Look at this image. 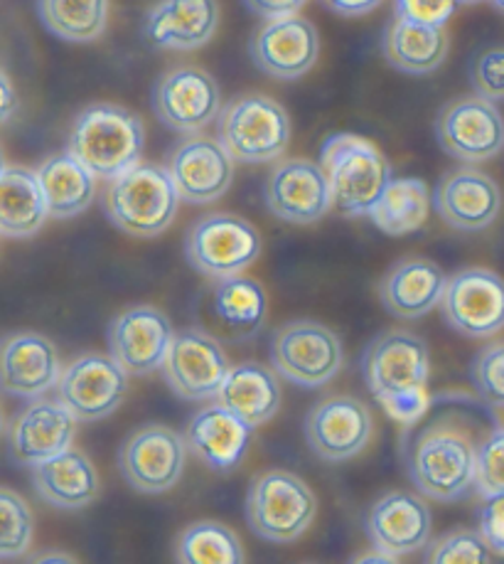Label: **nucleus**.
Segmentation results:
<instances>
[{
    "label": "nucleus",
    "mask_w": 504,
    "mask_h": 564,
    "mask_svg": "<svg viewBox=\"0 0 504 564\" xmlns=\"http://www.w3.org/2000/svg\"><path fill=\"white\" fill-rule=\"evenodd\" d=\"M217 402L256 430L276 416L281 406V384L266 365L241 362L229 368L222 388L217 392Z\"/></svg>",
    "instance_id": "nucleus-29"
},
{
    "label": "nucleus",
    "mask_w": 504,
    "mask_h": 564,
    "mask_svg": "<svg viewBox=\"0 0 504 564\" xmlns=\"http://www.w3.org/2000/svg\"><path fill=\"white\" fill-rule=\"evenodd\" d=\"M382 50L386 62L394 69L421 77L443 65L450 50V40L446 28L394 18V23L384 33Z\"/></svg>",
    "instance_id": "nucleus-30"
},
{
    "label": "nucleus",
    "mask_w": 504,
    "mask_h": 564,
    "mask_svg": "<svg viewBox=\"0 0 504 564\" xmlns=\"http://www.w3.org/2000/svg\"><path fill=\"white\" fill-rule=\"evenodd\" d=\"M212 308L229 338L246 340L256 336L266 321V294L259 281L249 276H229L215 286Z\"/></svg>",
    "instance_id": "nucleus-33"
},
{
    "label": "nucleus",
    "mask_w": 504,
    "mask_h": 564,
    "mask_svg": "<svg viewBox=\"0 0 504 564\" xmlns=\"http://www.w3.org/2000/svg\"><path fill=\"white\" fill-rule=\"evenodd\" d=\"M187 442L175 430L149 424L125 438L119 452V468L139 494H165L183 476Z\"/></svg>",
    "instance_id": "nucleus-11"
},
{
    "label": "nucleus",
    "mask_w": 504,
    "mask_h": 564,
    "mask_svg": "<svg viewBox=\"0 0 504 564\" xmlns=\"http://www.w3.org/2000/svg\"><path fill=\"white\" fill-rule=\"evenodd\" d=\"M42 25L65 43H94L109 23V0H37Z\"/></svg>",
    "instance_id": "nucleus-35"
},
{
    "label": "nucleus",
    "mask_w": 504,
    "mask_h": 564,
    "mask_svg": "<svg viewBox=\"0 0 504 564\" xmlns=\"http://www.w3.org/2000/svg\"><path fill=\"white\" fill-rule=\"evenodd\" d=\"M6 430V420H3V410H0V434Z\"/></svg>",
    "instance_id": "nucleus-49"
},
{
    "label": "nucleus",
    "mask_w": 504,
    "mask_h": 564,
    "mask_svg": "<svg viewBox=\"0 0 504 564\" xmlns=\"http://www.w3.org/2000/svg\"><path fill=\"white\" fill-rule=\"evenodd\" d=\"M372 412L357 397H330L306 416V438L315 456L338 464L360 456L372 438Z\"/></svg>",
    "instance_id": "nucleus-15"
},
{
    "label": "nucleus",
    "mask_w": 504,
    "mask_h": 564,
    "mask_svg": "<svg viewBox=\"0 0 504 564\" xmlns=\"http://www.w3.org/2000/svg\"><path fill=\"white\" fill-rule=\"evenodd\" d=\"M470 375L482 400L504 406V343L482 350L472 362Z\"/></svg>",
    "instance_id": "nucleus-40"
},
{
    "label": "nucleus",
    "mask_w": 504,
    "mask_h": 564,
    "mask_svg": "<svg viewBox=\"0 0 504 564\" xmlns=\"http://www.w3.org/2000/svg\"><path fill=\"white\" fill-rule=\"evenodd\" d=\"M6 173V159H3V151H0V175Z\"/></svg>",
    "instance_id": "nucleus-48"
},
{
    "label": "nucleus",
    "mask_w": 504,
    "mask_h": 564,
    "mask_svg": "<svg viewBox=\"0 0 504 564\" xmlns=\"http://www.w3.org/2000/svg\"><path fill=\"white\" fill-rule=\"evenodd\" d=\"M478 446L458 414H438L414 434L406 448L408 476L426 498L453 503L475 488Z\"/></svg>",
    "instance_id": "nucleus-1"
},
{
    "label": "nucleus",
    "mask_w": 504,
    "mask_h": 564,
    "mask_svg": "<svg viewBox=\"0 0 504 564\" xmlns=\"http://www.w3.org/2000/svg\"><path fill=\"white\" fill-rule=\"evenodd\" d=\"M143 145L141 117L117 104H91L75 119L69 133V153L103 181H113L139 165Z\"/></svg>",
    "instance_id": "nucleus-3"
},
{
    "label": "nucleus",
    "mask_w": 504,
    "mask_h": 564,
    "mask_svg": "<svg viewBox=\"0 0 504 564\" xmlns=\"http://www.w3.org/2000/svg\"><path fill=\"white\" fill-rule=\"evenodd\" d=\"M460 0H394V18L412 20V23L446 28L456 15Z\"/></svg>",
    "instance_id": "nucleus-42"
},
{
    "label": "nucleus",
    "mask_w": 504,
    "mask_h": 564,
    "mask_svg": "<svg viewBox=\"0 0 504 564\" xmlns=\"http://www.w3.org/2000/svg\"><path fill=\"white\" fill-rule=\"evenodd\" d=\"M180 193L173 175L161 165H133L113 177L103 207L111 225L131 237H157L175 223Z\"/></svg>",
    "instance_id": "nucleus-5"
},
{
    "label": "nucleus",
    "mask_w": 504,
    "mask_h": 564,
    "mask_svg": "<svg viewBox=\"0 0 504 564\" xmlns=\"http://www.w3.org/2000/svg\"><path fill=\"white\" fill-rule=\"evenodd\" d=\"M492 550L482 538V532L475 530H456L450 535L440 538L438 542L428 547L426 562L434 564H478V562H490Z\"/></svg>",
    "instance_id": "nucleus-38"
},
{
    "label": "nucleus",
    "mask_w": 504,
    "mask_h": 564,
    "mask_svg": "<svg viewBox=\"0 0 504 564\" xmlns=\"http://www.w3.org/2000/svg\"><path fill=\"white\" fill-rule=\"evenodd\" d=\"M271 360L288 382L322 388L340 372L344 352L338 333L315 321H291L273 333Z\"/></svg>",
    "instance_id": "nucleus-9"
},
{
    "label": "nucleus",
    "mask_w": 504,
    "mask_h": 564,
    "mask_svg": "<svg viewBox=\"0 0 504 564\" xmlns=\"http://www.w3.org/2000/svg\"><path fill=\"white\" fill-rule=\"evenodd\" d=\"M50 217L37 173L6 169L0 175V235L33 237Z\"/></svg>",
    "instance_id": "nucleus-32"
},
{
    "label": "nucleus",
    "mask_w": 504,
    "mask_h": 564,
    "mask_svg": "<svg viewBox=\"0 0 504 564\" xmlns=\"http://www.w3.org/2000/svg\"><path fill=\"white\" fill-rule=\"evenodd\" d=\"M251 13L266 20L296 15L298 10L308 3V0H244Z\"/></svg>",
    "instance_id": "nucleus-44"
},
{
    "label": "nucleus",
    "mask_w": 504,
    "mask_h": 564,
    "mask_svg": "<svg viewBox=\"0 0 504 564\" xmlns=\"http://www.w3.org/2000/svg\"><path fill=\"white\" fill-rule=\"evenodd\" d=\"M362 375L366 388L398 422L421 416L430 378L428 346L412 330H386L364 350Z\"/></svg>",
    "instance_id": "nucleus-2"
},
{
    "label": "nucleus",
    "mask_w": 504,
    "mask_h": 564,
    "mask_svg": "<svg viewBox=\"0 0 504 564\" xmlns=\"http://www.w3.org/2000/svg\"><path fill=\"white\" fill-rule=\"evenodd\" d=\"M15 111H18V94L13 89V82H10L6 72L0 69V127L13 119Z\"/></svg>",
    "instance_id": "nucleus-46"
},
{
    "label": "nucleus",
    "mask_w": 504,
    "mask_h": 564,
    "mask_svg": "<svg viewBox=\"0 0 504 564\" xmlns=\"http://www.w3.org/2000/svg\"><path fill=\"white\" fill-rule=\"evenodd\" d=\"M153 109L167 129L197 133L219 117V87L205 69L177 67L157 82Z\"/></svg>",
    "instance_id": "nucleus-18"
},
{
    "label": "nucleus",
    "mask_w": 504,
    "mask_h": 564,
    "mask_svg": "<svg viewBox=\"0 0 504 564\" xmlns=\"http://www.w3.org/2000/svg\"><path fill=\"white\" fill-rule=\"evenodd\" d=\"M167 171L180 193V200L190 205H209L222 197L234 183V159L219 139L190 135L173 151Z\"/></svg>",
    "instance_id": "nucleus-17"
},
{
    "label": "nucleus",
    "mask_w": 504,
    "mask_h": 564,
    "mask_svg": "<svg viewBox=\"0 0 504 564\" xmlns=\"http://www.w3.org/2000/svg\"><path fill=\"white\" fill-rule=\"evenodd\" d=\"M480 532L490 550L504 557V494L485 498L480 510Z\"/></svg>",
    "instance_id": "nucleus-43"
},
{
    "label": "nucleus",
    "mask_w": 504,
    "mask_h": 564,
    "mask_svg": "<svg viewBox=\"0 0 504 564\" xmlns=\"http://www.w3.org/2000/svg\"><path fill=\"white\" fill-rule=\"evenodd\" d=\"M173 338L175 328L171 318L155 306L125 308L109 326V350L131 375L161 370Z\"/></svg>",
    "instance_id": "nucleus-16"
},
{
    "label": "nucleus",
    "mask_w": 504,
    "mask_h": 564,
    "mask_svg": "<svg viewBox=\"0 0 504 564\" xmlns=\"http://www.w3.org/2000/svg\"><path fill=\"white\" fill-rule=\"evenodd\" d=\"M332 195V207L348 217L370 215L386 185L394 181L392 165L372 141L357 133H335L320 149Z\"/></svg>",
    "instance_id": "nucleus-4"
},
{
    "label": "nucleus",
    "mask_w": 504,
    "mask_h": 564,
    "mask_svg": "<svg viewBox=\"0 0 504 564\" xmlns=\"http://www.w3.org/2000/svg\"><path fill=\"white\" fill-rule=\"evenodd\" d=\"M35 520L23 496L0 488V560L23 557L33 545Z\"/></svg>",
    "instance_id": "nucleus-37"
},
{
    "label": "nucleus",
    "mask_w": 504,
    "mask_h": 564,
    "mask_svg": "<svg viewBox=\"0 0 504 564\" xmlns=\"http://www.w3.org/2000/svg\"><path fill=\"white\" fill-rule=\"evenodd\" d=\"M271 215L291 225H313L330 213L332 195L318 163L291 159L278 163L266 181Z\"/></svg>",
    "instance_id": "nucleus-20"
},
{
    "label": "nucleus",
    "mask_w": 504,
    "mask_h": 564,
    "mask_svg": "<svg viewBox=\"0 0 504 564\" xmlns=\"http://www.w3.org/2000/svg\"><path fill=\"white\" fill-rule=\"evenodd\" d=\"M434 207L448 227L460 232H480L497 219L502 193L487 173L460 169L440 177L434 191Z\"/></svg>",
    "instance_id": "nucleus-23"
},
{
    "label": "nucleus",
    "mask_w": 504,
    "mask_h": 564,
    "mask_svg": "<svg viewBox=\"0 0 504 564\" xmlns=\"http://www.w3.org/2000/svg\"><path fill=\"white\" fill-rule=\"evenodd\" d=\"M382 3H384V0H325V6L335 10L338 15H344V18L366 15V13H372V10L380 8Z\"/></svg>",
    "instance_id": "nucleus-45"
},
{
    "label": "nucleus",
    "mask_w": 504,
    "mask_h": 564,
    "mask_svg": "<svg viewBox=\"0 0 504 564\" xmlns=\"http://www.w3.org/2000/svg\"><path fill=\"white\" fill-rule=\"evenodd\" d=\"M77 420L59 400L30 404L10 426V452L23 466H37L72 448Z\"/></svg>",
    "instance_id": "nucleus-24"
},
{
    "label": "nucleus",
    "mask_w": 504,
    "mask_h": 564,
    "mask_svg": "<svg viewBox=\"0 0 504 564\" xmlns=\"http://www.w3.org/2000/svg\"><path fill=\"white\" fill-rule=\"evenodd\" d=\"M440 149L463 163L495 159L504 149V119L495 101L485 97H465L450 101L436 119Z\"/></svg>",
    "instance_id": "nucleus-13"
},
{
    "label": "nucleus",
    "mask_w": 504,
    "mask_h": 564,
    "mask_svg": "<svg viewBox=\"0 0 504 564\" xmlns=\"http://www.w3.org/2000/svg\"><path fill=\"white\" fill-rule=\"evenodd\" d=\"M261 254V237L249 219L232 213H212L190 227L185 257L209 279H229L246 271Z\"/></svg>",
    "instance_id": "nucleus-8"
},
{
    "label": "nucleus",
    "mask_w": 504,
    "mask_h": 564,
    "mask_svg": "<svg viewBox=\"0 0 504 564\" xmlns=\"http://www.w3.org/2000/svg\"><path fill=\"white\" fill-rule=\"evenodd\" d=\"M448 276L428 259H404L380 284L382 306L402 321L424 318L443 301Z\"/></svg>",
    "instance_id": "nucleus-27"
},
{
    "label": "nucleus",
    "mask_w": 504,
    "mask_h": 564,
    "mask_svg": "<svg viewBox=\"0 0 504 564\" xmlns=\"http://www.w3.org/2000/svg\"><path fill=\"white\" fill-rule=\"evenodd\" d=\"M443 318L465 338H490L504 328V279L490 269H463L448 279Z\"/></svg>",
    "instance_id": "nucleus-12"
},
{
    "label": "nucleus",
    "mask_w": 504,
    "mask_h": 564,
    "mask_svg": "<svg viewBox=\"0 0 504 564\" xmlns=\"http://www.w3.org/2000/svg\"><path fill=\"white\" fill-rule=\"evenodd\" d=\"M475 488L482 498L504 494V426L487 434L478 446Z\"/></svg>",
    "instance_id": "nucleus-39"
},
{
    "label": "nucleus",
    "mask_w": 504,
    "mask_h": 564,
    "mask_svg": "<svg viewBox=\"0 0 504 564\" xmlns=\"http://www.w3.org/2000/svg\"><path fill=\"white\" fill-rule=\"evenodd\" d=\"M251 432H254V426L239 420L234 412L217 402L193 416V422L187 424L185 442L187 448L209 468L232 471L246 454Z\"/></svg>",
    "instance_id": "nucleus-26"
},
{
    "label": "nucleus",
    "mask_w": 504,
    "mask_h": 564,
    "mask_svg": "<svg viewBox=\"0 0 504 564\" xmlns=\"http://www.w3.org/2000/svg\"><path fill=\"white\" fill-rule=\"evenodd\" d=\"M217 28V0H157L145 18V37L151 45L173 52L205 47Z\"/></svg>",
    "instance_id": "nucleus-25"
},
{
    "label": "nucleus",
    "mask_w": 504,
    "mask_h": 564,
    "mask_svg": "<svg viewBox=\"0 0 504 564\" xmlns=\"http://www.w3.org/2000/svg\"><path fill=\"white\" fill-rule=\"evenodd\" d=\"M37 181L45 193L52 217L67 219L87 210L97 197V175L69 151L57 153L37 169Z\"/></svg>",
    "instance_id": "nucleus-31"
},
{
    "label": "nucleus",
    "mask_w": 504,
    "mask_h": 564,
    "mask_svg": "<svg viewBox=\"0 0 504 564\" xmlns=\"http://www.w3.org/2000/svg\"><path fill=\"white\" fill-rule=\"evenodd\" d=\"M177 562L183 564H239L244 550L234 530L222 522L202 520L185 528L177 540Z\"/></svg>",
    "instance_id": "nucleus-36"
},
{
    "label": "nucleus",
    "mask_w": 504,
    "mask_h": 564,
    "mask_svg": "<svg viewBox=\"0 0 504 564\" xmlns=\"http://www.w3.org/2000/svg\"><path fill=\"white\" fill-rule=\"evenodd\" d=\"M472 87L490 101H504V50H487L472 65Z\"/></svg>",
    "instance_id": "nucleus-41"
},
{
    "label": "nucleus",
    "mask_w": 504,
    "mask_h": 564,
    "mask_svg": "<svg viewBox=\"0 0 504 564\" xmlns=\"http://www.w3.org/2000/svg\"><path fill=\"white\" fill-rule=\"evenodd\" d=\"M291 119L276 99L246 94L229 101L217 117V139L239 163L281 159L291 143Z\"/></svg>",
    "instance_id": "nucleus-6"
},
{
    "label": "nucleus",
    "mask_w": 504,
    "mask_h": 564,
    "mask_svg": "<svg viewBox=\"0 0 504 564\" xmlns=\"http://www.w3.org/2000/svg\"><path fill=\"white\" fill-rule=\"evenodd\" d=\"M232 365L215 336L199 328L177 330L163 365L171 390L187 402L217 397Z\"/></svg>",
    "instance_id": "nucleus-14"
},
{
    "label": "nucleus",
    "mask_w": 504,
    "mask_h": 564,
    "mask_svg": "<svg viewBox=\"0 0 504 564\" xmlns=\"http://www.w3.org/2000/svg\"><path fill=\"white\" fill-rule=\"evenodd\" d=\"M33 484L37 496L59 510H81L99 496L97 468L77 448L33 466Z\"/></svg>",
    "instance_id": "nucleus-28"
},
{
    "label": "nucleus",
    "mask_w": 504,
    "mask_h": 564,
    "mask_svg": "<svg viewBox=\"0 0 504 564\" xmlns=\"http://www.w3.org/2000/svg\"><path fill=\"white\" fill-rule=\"evenodd\" d=\"M490 3H492V6H497L500 10H504V0H490Z\"/></svg>",
    "instance_id": "nucleus-50"
},
{
    "label": "nucleus",
    "mask_w": 504,
    "mask_h": 564,
    "mask_svg": "<svg viewBox=\"0 0 504 564\" xmlns=\"http://www.w3.org/2000/svg\"><path fill=\"white\" fill-rule=\"evenodd\" d=\"M460 3H468V6H472V3H480V0H460Z\"/></svg>",
    "instance_id": "nucleus-51"
},
{
    "label": "nucleus",
    "mask_w": 504,
    "mask_h": 564,
    "mask_svg": "<svg viewBox=\"0 0 504 564\" xmlns=\"http://www.w3.org/2000/svg\"><path fill=\"white\" fill-rule=\"evenodd\" d=\"M320 52L318 30L310 20L296 15L276 18L251 40V59L273 79L293 82L315 67Z\"/></svg>",
    "instance_id": "nucleus-19"
},
{
    "label": "nucleus",
    "mask_w": 504,
    "mask_h": 564,
    "mask_svg": "<svg viewBox=\"0 0 504 564\" xmlns=\"http://www.w3.org/2000/svg\"><path fill=\"white\" fill-rule=\"evenodd\" d=\"M434 516L424 498L408 490H394L376 500L366 513V535L374 550L404 557L428 545Z\"/></svg>",
    "instance_id": "nucleus-22"
},
{
    "label": "nucleus",
    "mask_w": 504,
    "mask_h": 564,
    "mask_svg": "<svg viewBox=\"0 0 504 564\" xmlns=\"http://www.w3.org/2000/svg\"><path fill=\"white\" fill-rule=\"evenodd\" d=\"M318 513V500L306 480L273 468L254 478L246 496V522L254 535L276 545L306 535Z\"/></svg>",
    "instance_id": "nucleus-7"
},
{
    "label": "nucleus",
    "mask_w": 504,
    "mask_h": 564,
    "mask_svg": "<svg viewBox=\"0 0 504 564\" xmlns=\"http://www.w3.org/2000/svg\"><path fill=\"white\" fill-rule=\"evenodd\" d=\"M62 378V365L52 340L33 330L0 340V390L20 400H37Z\"/></svg>",
    "instance_id": "nucleus-21"
},
{
    "label": "nucleus",
    "mask_w": 504,
    "mask_h": 564,
    "mask_svg": "<svg viewBox=\"0 0 504 564\" xmlns=\"http://www.w3.org/2000/svg\"><path fill=\"white\" fill-rule=\"evenodd\" d=\"M37 562H75V557H69V555H45V557H37Z\"/></svg>",
    "instance_id": "nucleus-47"
},
{
    "label": "nucleus",
    "mask_w": 504,
    "mask_h": 564,
    "mask_svg": "<svg viewBox=\"0 0 504 564\" xmlns=\"http://www.w3.org/2000/svg\"><path fill=\"white\" fill-rule=\"evenodd\" d=\"M430 191L421 177H394L370 210L372 223L388 237H404L421 229L430 213Z\"/></svg>",
    "instance_id": "nucleus-34"
},
{
    "label": "nucleus",
    "mask_w": 504,
    "mask_h": 564,
    "mask_svg": "<svg viewBox=\"0 0 504 564\" xmlns=\"http://www.w3.org/2000/svg\"><path fill=\"white\" fill-rule=\"evenodd\" d=\"M129 392V375L113 355H81L57 382L59 402L77 422H99L113 414Z\"/></svg>",
    "instance_id": "nucleus-10"
}]
</instances>
